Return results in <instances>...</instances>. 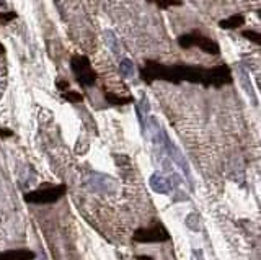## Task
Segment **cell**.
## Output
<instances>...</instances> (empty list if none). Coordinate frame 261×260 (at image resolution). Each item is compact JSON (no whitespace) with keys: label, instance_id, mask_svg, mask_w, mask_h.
Masks as SVG:
<instances>
[{"label":"cell","instance_id":"2","mask_svg":"<svg viewBox=\"0 0 261 260\" xmlns=\"http://www.w3.org/2000/svg\"><path fill=\"white\" fill-rule=\"evenodd\" d=\"M178 45L188 49L192 46H200L204 53H209V54H219L220 53V48L217 43H214L208 36H204L201 33H190V35H183L178 38Z\"/></svg>","mask_w":261,"mask_h":260},{"label":"cell","instance_id":"6","mask_svg":"<svg viewBox=\"0 0 261 260\" xmlns=\"http://www.w3.org/2000/svg\"><path fill=\"white\" fill-rule=\"evenodd\" d=\"M164 147L166 149V152H168V156L172 157L173 162H175L182 170H184L186 175H190V165H188V162H186V159L183 157V154L180 152L178 147L173 144V142H170L166 138H165V142H164Z\"/></svg>","mask_w":261,"mask_h":260},{"label":"cell","instance_id":"11","mask_svg":"<svg viewBox=\"0 0 261 260\" xmlns=\"http://www.w3.org/2000/svg\"><path fill=\"white\" fill-rule=\"evenodd\" d=\"M186 226H188L191 231H200L201 226H200V216L196 213H191L188 218H186Z\"/></svg>","mask_w":261,"mask_h":260},{"label":"cell","instance_id":"16","mask_svg":"<svg viewBox=\"0 0 261 260\" xmlns=\"http://www.w3.org/2000/svg\"><path fill=\"white\" fill-rule=\"evenodd\" d=\"M0 136H2V138H8V136H12V131H8V129H2V128H0Z\"/></svg>","mask_w":261,"mask_h":260},{"label":"cell","instance_id":"20","mask_svg":"<svg viewBox=\"0 0 261 260\" xmlns=\"http://www.w3.org/2000/svg\"><path fill=\"white\" fill-rule=\"evenodd\" d=\"M4 51H5V48H4L2 45H0V56H2V54H4Z\"/></svg>","mask_w":261,"mask_h":260},{"label":"cell","instance_id":"15","mask_svg":"<svg viewBox=\"0 0 261 260\" xmlns=\"http://www.w3.org/2000/svg\"><path fill=\"white\" fill-rule=\"evenodd\" d=\"M242 35H244L245 38L252 40V41L254 43V45H261V40H260V38H261V35H260V33H256V32H244Z\"/></svg>","mask_w":261,"mask_h":260},{"label":"cell","instance_id":"17","mask_svg":"<svg viewBox=\"0 0 261 260\" xmlns=\"http://www.w3.org/2000/svg\"><path fill=\"white\" fill-rule=\"evenodd\" d=\"M58 87L60 90H66V89H69V82H58Z\"/></svg>","mask_w":261,"mask_h":260},{"label":"cell","instance_id":"1","mask_svg":"<svg viewBox=\"0 0 261 260\" xmlns=\"http://www.w3.org/2000/svg\"><path fill=\"white\" fill-rule=\"evenodd\" d=\"M140 76L146 82H152L155 79H164L175 84H178L180 80H188V82H200L204 85H216V87L232 82L230 69L227 66H219L214 67V69H201V67H191V66L166 67L148 61L144 69H142Z\"/></svg>","mask_w":261,"mask_h":260},{"label":"cell","instance_id":"18","mask_svg":"<svg viewBox=\"0 0 261 260\" xmlns=\"http://www.w3.org/2000/svg\"><path fill=\"white\" fill-rule=\"evenodd\" d=\"M194 255H196V258L200 257V260H204V257H202V252H201V250H196V252H194Z\"/></svg>","mask_w":261,"mask_h":260},{"label":"cell","instance_id":"14","mask_svg":"<svg viewBox=\"0 0 261 260\" xmlns=\"http://www.w3.org/2000/svg\"><path fill=\"white\" fill-rule=\"evenodd\" d=\"M15 18H16L15 12H2V14H0V25L8 23L12 20H15Z\"/></svg>","mask_w":261,"mask_h":260},{"label":"cell","instance_id":"3","mask_svg":"<svg viewBox=\"0 0 261 260\" xmlns=\"http://www.w3.org/2000/svg\"><path fill=\"white\" fill-rule=\"evenodd\" d=\"M72 71L76 72L77 80L82 85H93L96 80L95 72H93L90 61L85 56H76L72 59Z\"/></svg>","mask_w":261,"mask_h":260},{"label":"cell","instance_id":"10","mask_svg":"<svg viewBox=\"0 0 261 260\" xmlns=\"http://www.w3.org/2000/svg\"><path fill=\"white\" fill-rule=\"evenodd\" d=\"M148 2H154L155 5H158L160 9L180 7V5H182V0H148Z\"/></svg>","mask_w":261,"mask_h":260},{"label":"cell","instance_id":"9","mask_svg":"<svg viewBox=\"0 0 261 260\" xmlns=\"http://www.w3.org/2000/svg\"><path fill=\"white\" fill-rule=\"evenodd\" d=\"M34 253L30 250H10L0 253V260H33Z\"/></svg>","mask_w":261,"mask_h":260},{"label":"cell","instance_id":"13","mask_svg":"<svg viewBox=\"0 0 261 260\" xmlns=\"http://www.w3.org/2000/svg\"><path fill=\"white\" fill-rule=\"evenodd\" d=\"M62 97H64L66 100L72 102V103H80L84 100L82 94H78V92H72V90H66L64 94H62Z\"/></svg>","mask_w":261,"mask_h":260},{"label":"cell","instance_id":"4","mask_svg":"<svg viewBox=\"0 0 261 260\" xmlns=\"http://www.w3.org/2000/svg\"><path fill=\"white\" fill-rule=\"evenodd\" d=\"M64 193H66V187L64 185H59V187L42 188V190L33 191V193H26L24 195V200L28 203H54Z\"/></svg>","mask_w":261,"mask_h":260},{"label":"cell","instance_id":"12","mask_svg":"<svg viewBox=\"0 0 261 260\" xmlns=\"http://www.w3.org/2000/svg\"><path fill=\"white\" fill-rule=\"evenodd\" d=\"M104 97H106V100H108L110 103H113V105H126V103L132 102V98H129V97L121 98V97H116V95H113V94H104Z\"/></svg>","mask_w":261,"mask_h":260},{"label":"cell","instance_id":"8","mask_svg":"<svg viewBox=\"0 0 261 260\" xmlns=\"http://www.w3.org/2000/svg\"><path fill=\"white\" fill-rule=\"evenodd\" d=\"M242 25H245V17L242 14H235L232 17L226 18V20L219 22V27L224 30H235V28H240Z\"/></svg>","mask_w":261,"mask_h":260},{"label":"cell","instance_id":"7","mask_svg":"<svg viewBox=\"0 0 261 260\" xmlns=\"http://www.w3.org/2000/svg\"><path fill=\"white\" fill-rule=\"evenodd\" d=\"M148 183H150L152 190L157 191V193H160V195H168L170 190H172V185L168 183V180H166L165 177L158 175V173H154Z\"/></svg>","mask_w":261,"mask_h":260},{"label":"cell","instance_id":"5","mask_svg":"<svg viewBox=\"0 0 261 260\" xmlns=\"http://www.w3.org/2000/svg\"><path fill=\"white\" fill-rule=\"evenodd\" d=\"M134 239L138 242H165V240L170 239V236L166 232V229L160 222H157L152 229H139V231H136Z\"/></svg>","mask_w":261,"mask_h":260},{"label":"cell","instance_id":"19","mask_svg":"<svg viewBox=\"0 0 261 260\" xmlns=\"http://www.w3.org/2000/svg\"><path fill=\"white\" fill-rule=\"evenodd\" d=\"M138 260H152V258H150V257H147V255H139Z\"/></svg>","mask_w":261,"mask_h":260}]
</instances>
